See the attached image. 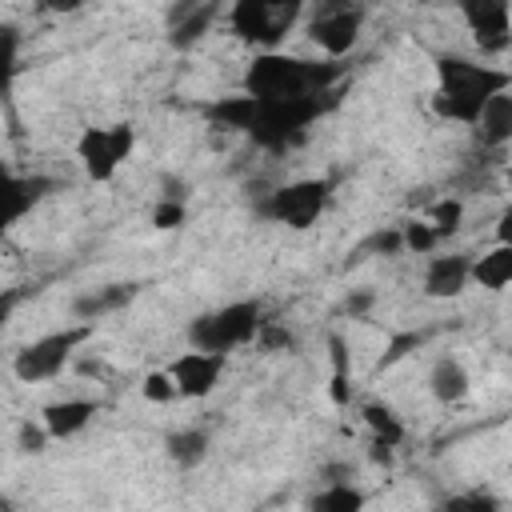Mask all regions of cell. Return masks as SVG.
<instances>
[{
    "label": "cell",
    "mask_w": 512,
    "mask_h": 512,
    "mask_svg": "<svg viewBox=\"0 0 512 512\" xmlns=\"http://www.w3.org/2000/svg\"><path fill=\"white\" fill-rule=\"evenodd\" d=\"M344 76L332 60H304L292 52H256L244 68L240 92L252 100H292V96H336V80Z\"/></svg>",
    "instance_id": "1"
},
{
    "label": "cell",
    "mask_w": 512,
    "mask_h": 512,
    "mask_svg": "<svg viewBox=\"0 0 512 512\" xmlns=\"http://www.w3.org/2000/svg\"><path fill=\"white\" fill-rule=\"evenodd\" d=\"M504 88H512L508 68H492V64H480V60H468V56H440L436 60L432 112L440 120H456V124L472 128L480 108Z\"/></svg>",
    "instance_id": "2"
},
{
    "label": "cell",
    "mask_w": 512,
    "mask_h": 512,
    "mask_svg": "<svg viewBox=\"0 0 512 512\" xmlns=\"http://www.w3.org/2000/svg\"><path fill=\"white\" fill-rule=\"evenodd\" d=\"M300 24H304L300 0H236L224 8V28L256 52H280Z\"/></svg>",
    "instance_id": "3"
},
{
    "label": "cell",
    "mask_w": 512,
    "mask_h": 512,
    "mask_svg": "<svg viewBox=\"0 0 512 512\" xmlns=\"http://www.w3.org/2000/svg\"><path fill=\"white\" fill-rule=\"evenodd\" d=\"M264 304L260 300H228L212 312H200L188 324V348L196 352H212V356H232L236 348L256 344V332L264 324Z\"/></svg>",
    "instance_id": "4"
},
{
    "label": "cell",
    "mask_w": 512,
    "mask_h": 512,
    "mask_svg": "<svg viewBox=\"0 0 512 512\" xmlns=\"http://www.w3.org/2000/svg\"><path fill=\"white\" fill-rule=\"evenodd\" d=\"M332 96H292V100H256V120L248 140L264 152H288L308 136V128L328 112Z\"/></svg>",
    "instance_id": "5"
},
{
    "label": "cell",
    "mask_w": 512,
    "mask_h": 512,
    "mask_svg": "<svg viewBox=\"0 0 512 512\" xmlns=\"http://www.w3.org/2000/svg\"><path fill=\"white\" fill-rule=\"evenodd\" d=\"M92 336H96V324H76V320H72V324H64V328H52V332L28 340V344L12 356V376H16L20 384H48V380H56V376L76 360L80 344L92 340Z\"/></svg>",
    "instance_id": "6"
},
{
    "label": "cell",
    "mask_w": 512,
    "mask_h": 512,
    "mask_svg": "<svg viewBox=\"0 0 512 512\" xmlns=\"http://www.w3.org/2000/svg\"><path fill=\"white\" fill-rule=\"evenodd\" d=\"M328 204H332V180L328 176H300V180H288V184L272 188L256 204V212L264 220H272V224L304 232V228H312L328 212Z\"/></svg>",
    "instance_id": "7"
},
{
    "label": "cell",
    "mask_w": 512,
    "mask_h": 512,
    "mask_svg": "<svg viewBox=\"0 0 512 512\" xmlns=\"http://www.w3.org/2000/svg\"><path fill=\"white\" fill-rule=\"evenodd\" d=\"M364 20H368V8H364V4L328 0V4H320V8H312V12H304V36L320 48L324 60L340 64V60L360 44Z\"/></svg>",
    "instance_id": "8"
},
{
    "label": "cell",
    "mask_w": 512,
    "mask_h": 512,
    "mask_svg": "<svg viewBox=\"0 0 512 512\" xmlns=\"http://www.w3.org/2000/svg\"><path fill=\"white\" fill-rule=\"evenodd\" d=\"M136 152V128L128 120H116V124H88L80 136H76V160L84 168L88 180L96 184H108L124 164L128 156Z\"/></svg>",
    "instance_id": "9"
},
{
    "label": "cell",
    "mask_w": 512,
    "mask_h": 512,
    "mask_svg": "<svg viewBox=\"0 0 512 512\" xmlns=\"http://www.w3.org/2000/svg\"><path fill=\"white\" fill-rule=\"evenodd\" d=\"M172 384H176V400H208L216 388H220V376L228 368L224 356H212V352H180L172 364H164Z\"/></svg>",
    "instance_id": "10"
},
{
    "label": "cell",
    "mask_w": 512,
    "mask_h": 512,
    "mask_svg": "<svg viewBox=\"0 0 512 512\" xmlns=\"http://www.w3.org/2000/svg\"><path fill=\"white\" fill-rule=\"evenodd\" d=\"M480 56H504L512 48V8L504 0H480L460 8Z\"/></svg>",
    "instance_id": "11"
},
{
    "label": "cell",
    "mask_w": 512,
    "mask_h": 512,
    "mask_svg": "<svg viewBox=\"0 0 512 512\" xmlns=\"http://www.w3.org/2000/svg\"><path fill=\"white\" fill-rule=\"evenodd\" d=\"M472 256L468 252H432L428 264H424V276H420V288L428 300H456L472 280Z\"/></svg>",
    "instance_id": "12"
},
{
    "label": "cell",
    "mask_w": 512,
    "mask_h": 512,
    "mask_svg": "<svg viewBox=\"0 0 512 512\" xmlns=\"http://www.w3.org/2000/svg\"><path fill=\"white\" fill-rule=\"evenodd\" d=\"M224 20V4H200V0H184L168 12V44L188 52L196 48L216 24Z\"/></svg>",
    "instance_id": "13"
},
{
    "label": "cell",
    "mask_w": 512,
    "mask_h": 512,
    "mask_svg": "<svg viewBox=\"0 0 512 512\" xmlns=\"http://www.w3.org/2000/svg\"><path fill=\"white\" fill-rule=\"evenodd\" d=\"M136 296H140V284H136V280H116V284H100V288H92V292L72 296L68 312H72L76 324H100L104 316L124 312Z\"/></svg>",
    "instance_id": "14"
},
{
    "label": "cell",
    "mask_w": 512,
    "mask_h": 512,
    "mask_svg": "<svg viewBox=\"0 0 512 512\" xmlns=\"http://www.w3.org/2000/svg\"><path fill=\"white\" fill-rule=\"evenodd\" d=\"M96 416H100V400H92V396H64V400L44 404L36 420L44 424L48 440H72V436H80Z\"/></svg>",
    "instance_id": "15"
},
{
    "label": "cell",
    "mask_w": 512,
    "mask_h": 512,
    "mask_svg": "<svg viewBox=\"0 0 512 512\" xmlns=\"http://www.w3.org/2000/svg\"><path fill=\"white\" fill-rule=\"evenodd\" d=\"M48 192V180L40 176H16V172H4L0 176V236H8Z\"/></svg>",
    "instance_id": "16"
},
{
    "label": "cell",
    "mask_w": 512,
    "mask_h": 512,
    "mask_svg": "<svg viewBox=\"0 0 512 512\" xmlns=\"http://www.w3.org/2000/svg\"><path fill=\"white\" fill-rule=\"evenodd\" d=\"M472 136H476L480 148H488V152H504V148L512 144V88L496 92V96L480 108V116L472 120Z\"/></svg>",
    "instance_id": "17"
},
{
    "label": "cell",
    "mask_w": 512,
    "mask_h": 512,
    "mask_svg": "<svg viewBox=\"0 0 512 512\" xmlns=\"http://www.w3.org/2000/svg\"><path fill=\"white\" fill-rule=\"evenodd\" d=\"M428 392H432V400L444 404V408L464 404L468 392H472V376H468L464 360H456V356H440V360L428 368Z\"/></svg>",
    "instance_id": "18"
},
{
    "label": "cell",
    "mask_w": 512,
    "mask_h": 512,
    "mask_svg": "<svg viewBox=\"0 0 512 512\" xmlns=\"http://www.w3.org/2000/svg\"><path fill=\"white\" fill-rule=\"evenodd\" d=\"M208 452H212V436H208L204 428L184 424V428H172V432L164 436V456H168L176 468H184V472L200 468V464L208 460Z\"/></svg>",
    "instance_id": "19"
},
{
    "label": "cell",
    "mask_w": 512,
    "mask_h": 512,
    "mask_svg": "<svg viewBox=\"0 0 512 512\" xmlns=\"http://www.w3.org/2000/svg\"><path fill=\"white\" fill-rule=\"evenodd\" d=\"M360 424H364L368 440H372V444H384V448H400L404 436H408L400 412H396L392 404H384V400H368V404H360Z\"/></svg>",
    "instance_id": "20"
},
{
    "label": "cell",
    "mask_w": 512,
    "mask_h": 512,
    "mask_svg": "<svg viewBox=\"0 0 512 512\" xmlns=\"http://www.w3.org/2000/svg\"><path fill=\"white\" fill-rule=\"evenodd\" d=\"M472 284H480L484 292H504L512 284V244H492L488 252L472 256Z\"/></svg>",
    "instance_id": "21"
},
{
    "label": "cell",
    "mask_w": 512,
    "mask_h": 512,
    "mask_svg": "<svg viewBox=\"0 0 512 512\" xmlns=\"http://www.w3.org/2000/svg\"><path fill=\"white\" fill-rule=\"evenodd\" d=\"M368 496L356 480L348 484H316V492L308 496V512H364Z\"/></svg>",
    "instance_id": "22"
},
{
    "label": "cell",
    "mask_w": 512,
    "mask_h": 512,
    "mask_svg": "<svg viewBox=\"0 0 512 512\" xmlns=\"http://www.w3.org/2000/svg\"><path fill=\"white\" fill-rule=\"evenodd\" d=\"M208 120H212V128L244 132V136H248V128H252V120H256V100L244 96V92H236V96H220V100L208 104Z\"/></svg>",
    "instance_id": "23"
},
{
    "label": "cell",
    "mask_w": 512,
    "mask_h": 512,
    "mask_svg": "<svg viewBox=\"0 0 512 512\" xmlns=\"http://www.w3.org/2000/svg\"><path fill=\"white\" fill-rule=\"evenodd\" d=\"M328 348H332V380H328V396H332L336 408H344V404L352 400V352H348L344 336H332Z\"/></svg>",
    "instance_id": "24"
},
{
    "label": "cell",
    "mask_w": 512,
    "mask_h": 512,
    "mask_svg": "<svg viewBox=\"0 0 512 512\" xmlns=\"http://www.w3.org/2000/svg\"><path fill=\"white\" fill-rule=\"evenodd\" d=\"M420 220L432 224L440 240H448V236L460 232V224H464V200H460V196H436V200L424 208Z\"/></svg>",
    "instance_id": "25"
},
{
    "label": "cell",
    "mask_w": 512,
    "mask_h": 512,
    "mask_svg": "<svg viewBox=\"0 0 512 512\" xmlns=\"http://www.w3.org/2000/svg\"><path fill=\"white\" fill-rule=\"evenodd\" d=\"M436 512H504V500H500V496H492L488 488H468V492L448 496Z\"/></svg>",
    "instance_id": "26"
},
{
    "label": "cell",
    "mask_w": 512,
    "mask_h": 512,
    "mask_svg": "<svg viewBox=\"0 0 512 512\" xmlns=\"http://www.w3.org/2000/svg\"><path fill=\"white\" fill-rule=\"evenodd\" d=\"M400 240H404V252H412V256H432V252H440V236H436V228L432 224H424V220H408V224H400Z\"/></svg>",
    "instance_id": "27"
},
{
    "label": "cell",
    "mask_w": 512,
    "mask_h": 512,
    "mask_svg": "<svg viewBox=\"0 0 512 512\" xmlns=\"http://www.w3.org/2000/svg\"><path fill=\"white\" fill-rule=\"evenodd\" d=\"M20 72V32L12 24H0V92L12 88Z\"/></svg>",
    "instance_id": "28"
},
{
    "label": "cell",
    "mask_w": 512,
    "mask_h": 512,
    "mask_svg": "<svg viewBox=\"0 0 512 512\" xmlns=\"http://www.w3.org/2000/svg\"><path fill=\"white\" fill-rule=\"evenodd\" d=\"M140 396H144L148 404H172V400H176V384H172L168 368H152V372H144V380H140Z\"/></svg>",
    "instance_id": "29"
},
{
    "label": "cell",
    "mask_w": 512,
    "mask_h": 512,
    "mask_svg": "<svg viewBox=\"0 0 512 512\" xmlns=\"http://www.w3.org/2000/svg\"><path fill=\"white\" fill-rule=\"evenodd\" d=\"M48 444H52V440H48V432H44V424H40V420H32V416H28V420H20V424H16V448H20L24 456H40Z\"/></svg>",
    "instance_id": "30"
},
{
    "label": "cell",
    "mask_w": 512,
    "mask_h": 512,
    "mask_svg": "<svg viewBox=\"0 0 512 512\" xmlns=\"http://www.w3.org/2000/svg\"><path fill=\"white\" fill-rule=\"evenodd\" d=\"M256 344H260L264 352H288V348H296V336H292V328H288V324L264 320V324H260V332H256Z\"/></svg>",
    "instance_id": "31"
},
{
    "label": "cell",
    "mask_w": 512,
    "mask_h": 512,
    "mask_svg": "<svg viewBox=\"0 0 512 512\" xmlns=\"http://www.w3.org/2000/svg\"><path fill=\"white\" fill-rule=\"evenodd\" d=\"M184 216H188V204H184V200H156V208H152V224H156L160 232L180 228Z\"/></svg>",
    "instance_id": "32"
},
{
    "label": "cell",
    "mask_w": 512,
    "mask_h": 512,
    "mask_svg": "<svg viewBox=\"0 0 512 512\" xmlns=\"http://www.w3.org/2000/svg\"><path fill=\"white\" fill-rule=\"evenodd\" d=\"M364 252H376V256H400L404 252V240H400V228H380L364 240Z\"/></svg>",
    "instance_id": "33"
},
{
    "label": "cell",
    "mask_w": 512,
    "mask_h": 512,
    "mask_svg": "<svg viewBox=\"0 0 512 512\" xmlns=\"http://www.w3.org/2000/svg\"><path fill=\"white\" fill-rule=\"evenodd\" d=\"M376 304V292H368V288H352L348 296H344V312L352 316V320H360V316H368V308Z\"/></svg>",
    "instance_id": "34"
},
{
    "label": "cell",
    "mask_w": 512,
    "mask_h": 512,
    "mask_svg": "<svg viewBox=\"0 0 512 512\" xmlns=\"http://www.w3.org/2000/svg\"><path fill=\"white\" fill-rule=\"evenodd\" d=\"M16 304H20V288H0V352H4V332H8Z\"/></svg>",
    "instance_id": "35"
},
{
    "label": "cell",
    "mask_w": 512,
    "mask_h": 512,
    "mask_svg": "<svg viewBox=\"0 0 512 512\" xmlns=\"http://www.w3.org/2000/svg\"><path fill=\"white\" fill-rule=\"evenodd\" d=\"M392 452H396V448H384V444H372V452H368V456H372L376 464H392Z\"/></svg>",
    "instance_id": "36"
},
{
    "label": "cell",
    "mask_w": 512,
    "mask_h": 512,
    "mask_svg": "<svg viewBox=\"0 0 512 512\" xmlns=\"http://www.w3.org/2000/svg\"><path fill=\"white\" fill-rule=\"evenodd\" d=\"M4 172H12V168H8V164H4V156H0V176H4Z\"/></svg>",
    "instance_id": "37"
}]
</instances>
